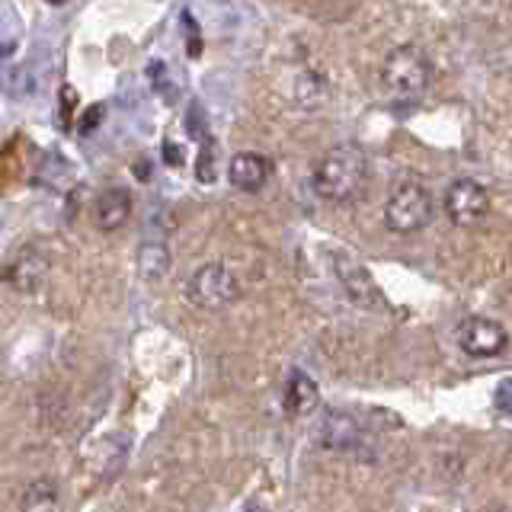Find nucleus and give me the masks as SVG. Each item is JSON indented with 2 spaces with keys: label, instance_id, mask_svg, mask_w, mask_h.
I'll list each match as a JSON object with an SVG mask.
<instances>
[{
  "label": "nucleus",
  "instance_id": "nucleus-1",
  "mask_svg": "<svg viewBox=\"0 0 512 512\" xmlns=\"http://www.w3.org/2000/svg\"><path fill=\"white\" fill-rule=\"evenodd\" d=\"M314 192L327 202H356L368 183V157L359 144H340L314 167Z\"/></svg>",
  "mask_w": 512,
  "mask_h": 512
},
{
  "label": "nucleus",
  "instance_id": "nucleus-15",
  "mask_svg": "<svg viewBox=\"0 0 512 512\" xmlns=\"http://www.w3.org/2000/svg\"><path fill=\"white\" fill-rule=\"evenodd\" d=\"M493 407L503 416H512V378H503L493 391Z\"/></svg>",
  "mask_w": 512,
  "mask_h": 512
},
{
  "label": "nucleus",
  "instance_id": "nucleus-5",
  "mask_svg": "<svg viewBox=\"0 0 512 512\" xmlns=\"http://www.w3.org/2000/svg\"><path fill=\"white\" fill-rule=\"evenodd\" d=\"M490 212V192L477 180H458L445 192V215L452 218L458 228H471V224L484 221Z\"/></svg>",
  "mask_w": 512,
  "mask_h": 512
},
{
  "label": "nucleus",
  "instance_id": "nucleus-14",
  "mask_svg": "<svg viewBox=\"0 0 512 512\" xmlns=\"http://www.w3.org/2000/svg\"><path fill=\"white\" fill-rule=\"evenodd\" d=\"M20 512H61V496L58 484L52 477H39L23 490Z\"/></svg>",
  "mask_w": 512,
  "mask_h": 512
},
{
  "label": "nucleus",
  "instance_id": "nucleus-18",
  "mask_svg": "<svg viewBox=\"0 0 512 512\" xmlns=\"http://www.w3.org/2000/svg\"><path fill=\"white\" fill-rule=\"evenodd\" d=\"M45 4H52V7H61V4H68V0H45Z\"/></svg>",
  "mask_w": 512,
  "mask_h": 512
},
{
  "label": "nucleus",
  "instance_id": "nucleus-10",
  "mask_svg": "<svg viewBox=\"0 0 512 512\" xmlns=\"http://www.w3.org/2000/svg\"><path fill=\"white\" fill-rule=\"evenodd\" d=\"M362 442V429L356 423V416H349L343 410H330L324 420H320V445L333 448V452H346V448H356Z\"/></svg>",
  "mask_w": 512,
  "mask_h": 512
},
{
  "label": "nucleus",
  "instance_id": "nucleus-4",
  "mask_svg": "<svg viewBox=\"0 0 512 512\" xmlns=\"http://www.w3.org/2000/svg\"><path fill=\"white\" fill-rule=\"evenodd\" d=\"M432 218V196L423 183H404L391 192L388 205H384V224L394 234H413L426 228Z\"/></svg>",
  "mask_w": 512,
  "mask_h": 512
},
{
  "label": "nucleus",
  "instance_id": "nucleus-11",
  "mask_svg": "<svg viewBox=\"0 0 512 512\" xmlns=\"http://www.w3.org/2000/svg\"><path fill=\"white\" fill-rule=\"evenodd\" d=\"M336 276H340L343 288H346L349 298L356 301V304H365V308H375V304L381 301L375 282L368 279V272H365L359 263H352L349 256H336Z\"/></svg>",
  "mask_w": 512,
  "mask_h": 512
},
{
  "label": "nucleus",
  "instance_id": "nucleus-3",
  "mask_svg": "<svg viewBox=\"0 0 512 512\" xmlns=\"http://www.w3.org/2000/svg\"><path fill=\"white\" fill-rule=\"evenodd\" d=\"M183 295L199 311H224L240 298V282L224 263H205L186 279Z\"/></svg>",
  "mask_w": 512,
  "mask_h": 512
},
{
  "label": "nucleus",
  "instance_id": "nucleus-17",
  "mask_svg": "<svg viewBox=\"0 0 512 512\" xmlns=\"http://www.w3.org/2000/svg\"><path fill=\"white\" fill-rule=\"evenodd\" d=\"M164 157H167V164H183V151H180V144L167 141V144H164Z\"/></svg>",
  "mask_w": 512,
  "mask_h": 512
},
{
  "label": "nucleus",
  "instance_id": "nucleus-19",
  "mask_svg": "<svg viewBox=\"0 0 512 512\" xmlns=\"http://www.w3.org/2000/svg\"><path fill=\"white\" fill-rule=\"evenodd\" d=\"M506 512H512V509H506Z\"/></svg>",
  "mask_w": 512,
  "mask_h": 512
},
{
  "label": "nucleus",
  "instance_id": "nucleus-8",
  "mask_svg": "<svg viewBox=\"0 0 512 512\" xmlns=\"http://www.w3.org/2000/svg\"><path fill=\"white\" fill-rule=\"evenodd\" d=\"M269 173H272V164L263 154L240 151L228 164V183L240 192H260L269 183Z\"/></svg>",
  "mask_w": 512,
  "mask_h": 512
},
{
  "label": "nucleus",
  "instance_id": "nucleus-13",
  "mask_svg": "<svg viewBox=\"0 0 512 512\" xmlns=\"http://www.w3.org/2000/svg\"><path fill=\"white\" fill-rule=\"evenodd\" d=\"M138 276L144 282H160L170 272V250L164 240H144L138 247Z\"/></svg>",
  "mask_w": 512,
  "mask_h": 512
},
{
  "label": "nucleus",
  "instance_id": "nucleus-6",
  "mask_svg": "<svg viewBox=\"0 0 512 512\" xmlns=\"http://www.w3.org/2000/svg\"><path fill=\"white\" fill-rule=\"evenodd\" d=\"M458 343H461L464 352H468V356L490 359V356H500V352L509 346V333H506V327L500 324V320L468 317L458 327Z\"/></svg>",
  "mask_w": 512,
  "mask_h": 512
},
{
  "label": "nucleus",
  "instance_id": "nucleus-2",
  "mask_svg": "<svg viewBox=\"0 0 512 512\" xmlns=\"http://www.w3.org/2000/svg\"><path fill=\"white\" fill-rule=\"evenodd\" d=\"M429 77H432V64L423 48L416 45H400L384 58L381 84L394 103H416L426 93Z\"/></svg>",
  "mask_w": 512,
  "mask_h": 512
},
{
  "label": "nucleus",
  "instance_id": "nucleus-9",
  "mask_svg": "<svg viewBox=\"0 0 512 512\" xmlns=\"http://www.w3.org/2000/svg\"><path fill=\"white\" fill-rule=\"evenodd\" d=\"M93 218H96V228L100 231H106V234L119 231L122 224H128V218H132V192L122 186L103 189L100 199H96Z\"/></svg>",
  "mask_w": 512,
  "mask_h": 512
},
{
  "label": "nucleus",
  "instance_id": "nucleus-12",
  "mask_svg": "<svg viewBox=\"0 0 512 512\" xmlns=\"http://www.w3.org/2000/svg\"><path fill=\"white\" fill-rule=\"evenodd\" d=\"M282 404L288 416H308L311 410H317L320 404V391L311 375L304 372H292L285 381V394H282Z\"/></svg>",
  "mask_w": 512,
  "mask_h": 512
},
{
  "label": "nucleus",
  "instance_id": "nucleus-7",
  "mask_svg": "<svg viewBox=\"0 0 512 512\" xmlns=\"http://www.w3.org/2000/svg\"><path fill=\"white\" fill-rule=\"evenodd\" d=\"M45 279H48V253L36 244L13 253L10 263L4 266V282L13 288V292L32 295L45 285Z\"/></svg>",
  "mask_w": 512,
  "mask_h": 512
},
{
  "label": "nucleus",
  "instance_id": "nucleus-16",
  "mask_svg": "<svg viewBox=\"0 0 512 512\" xmlns=\"http://www.w3.org/2000/svg\"><path fill=\"white\" fill-rule=\"evenodd\" d=\"M199 176L205 183L215 180V170H212V148H202V164H199Z\"/></svg>",
  "mask_w": 512,
  "mask_h": 512
}]
</instances>
